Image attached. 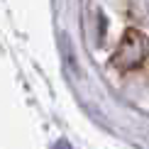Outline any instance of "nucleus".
Listing matches in <instances>:
<instances>
[{
  "label": "nucleus",
  "instance_id": "f257e3e1",
  "mask_svg": "<svg viewBox=\"0 0 149 149\" xmlns=\"http://www.w3.org/2000/svg\"><path fill=\"white\" fill-rule=\"evenodd\" d=\"M149 56V39L147 34H142L139 29H130L120 39L115 54H113V66L117 71H132L137 66L144 64Z\"/></svg>",
  "mask_w": 149,
  "mask_h": 149
}]
</instances>
